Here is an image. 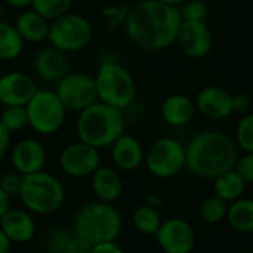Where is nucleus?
I'll use <instances>...</instances> for the list:
<instances>
[{
    "label": "nucleus",
    "mask_w": 253,
    "mask_h": 253,
    "mask_svg": "<svg viewBox=\"0 0 253 253\" xmlns=\"http://www.w3.org/2000/svg\"><path fill=\"white\" fill-rule=\"evenodd\" d=\"M31 1H33V0H3V3L7 4L9 7H12V9H19V10L28 9V7L31 6Z\"/></svg>",
    "instance_id": "a19ab883"
},
{
    "label": "nucleus",
    "mask_w": 253,
    "mask_h": 253,
    "mask_svg": "<svg viewBox=\"0 0 253 253\" xmlns=\"http://www.w3.org/2000/svg\"><path fill=\"white\" fill-rule=\"evenodd\" d=\"M182 21H200L206 22L209 16V7L203 0H187L179 6Z\"/></svg>",
    "instance_id": "7c9ffc66"
},
{
    "label": "nucleus",
    "mask_w": 253,
    "mask_h": 253,
    "mask_svg": "<svg viewBox=\"0 0 253 253\" xmlns=\"http://www.w3.org/2000/svg\"><path fill=\"white\" fill-rule=\"evenodd\" d=\"M92 191L99 202L114 203L122 197L123 193V181L119 172L110 166H99L92 175Z\"/></svg>",
    "instance_id": "aec40b11"
},
{
    "label": "nucleus",
    "mask_w": 253,
    "mask_h": 253,
    "mask_svg": "<svg viewBox=\"0 0 253 253\" xmlns=\"http://www.w3.org/2000/svg\"><path fill=\"white\" fill-rule=\"evenodd\" d=\"M237 157L234 139L218 130L200 132L185 145V169L197 178L215 179L233 169Z\"/></svg>",
    "instance_id": "f03ea898"
},
{
    "label": "nucleus",
    "mask_w": 253,
    "mask_h": 253,
    "mask_svg": "<svg viewBox=\"0 0 253 253\" xmlns=\"http://www.w3.org/2000/svg\"><path fill=\"white\" fill-rule=\"evenodd\" d=\"M145 203H147V205H150V206H153V208H157V209H159V208L162 206V203H163V202H162L157 196H153V194H151V196H148V197H147V202H145Z\"/></svg>",
    "instance_id": "37998d69"
},
{
    "label": "nucleus",
    "mask_w": 253,
    "mask_h": 253,
    "mask_svg": "<svg viewBox=\"0 0 253 253\" xmlns=\"http://www.w3.org/2000/svg\"><path fill=\"white\" fill-rule=\"evenodd\" d=\"M196 110L211 120H225L233 111V95L219 86H206L196 96Z\"/></svg>",
    "instance_id": "f3484780"
},
{
    "label": "nucleus",
    "mask_w": 253,
    "mask_h": 253,
    "mask_svg": "<svg viewBox=\"0 0 253 253\" xmlns=\"http://www.w3.org/2000/svg\"><path fill=\"white\" fill-rule=\"evenodd\" d=\"M0 123L10 133H18V132L24 130L28 126V117H27L25 107H22V105L4 107L3 111L0 113Z\"/></svg>",
    "instance_id": "cd10ccee"
},
{
    "label": "nucleus",
    "mask_w": 253,
    "mask_h": 253,
    "mask_svg": "<svg viewBox=\"0 0 253 253\" xmlns=\"http://www.w3.org/2000/svg\"><path fill=\"white\" fill-rule=\"evenodd\" d=\"M92 252V245L87 243L86 240H83L82 237L76 236L73 233L71 239L68 240V243L65 245V248L62 249L61 253H90Z\"/></svg>",
    "instance_id": "c9c22d12"
},
{
    "label": "nucleus",
    "mask_w": 253,
    "mask_h": 253,
    "mask_svg": "<svg viewBox=\"0 0 253 253\" xmlns=\"http://www.w3.org/2000/svg\"><path fill=\"white\" fill-rule=\"evenodd\" d=\"M33 71L39 79L49 83H58L64 76L70 73L68 53L58 50L53 46L40 47L31 59Z\"/></svg>",
    "instance_id": "2eb2a0df"
},
{
    "label": "nucleus",
    "mask_w": 253,
    "mask_h": 253,
    "mask_svg": "<svg viewBox=\"0 0 253 253\" xmlns=\"http://www.w3.org/2000/svg\"><path fill=\"white\" fill-rule=\"evenodd\" d=\"M144 163L153 176L173 178L185 169V145L170 136L159 138L145 151Z\"/></svg>",
    "instance_id": "1a4fd4ad"
},
{
    "label": "nucleus",
    "mask_w": 253,
    "mask_h": 253,
    "mask_svg": "<svg viewBox=\"0 0 253 253\" xmlns=\"http://www.w3.org/2000/svg\"><path fill=\"white\" fill-rule=\"evenodd\" d=\"M251 253H253V252H251Z\"/></svg>",
    "instance_id": "49530a36"
},
{
    "label": "nucleus",
    "mask_w": 253,
    "mask_h": 253,
    "mask_svg": "<svg viewBox=\"0 0 253 253\" xmlns=\"http://www.w3.org/2000/svg\"><path fill=\"white\" fill-rule=\"evenodd\" d=\"M246 184L253 182V153H243L237 157L233 168Z\"/></svg>",
    "instance_id": "f704fd0d"
},
{
    "label": "nucleus",
    "mask_w": 253,
    "mask_h": 253,
    "mask_svg": "<svg viewBox=\"0 0 253 253\" xmlns=\"http://www.w3.org/2000/svg\"><path fill=\"white\" fill-rule=\"evenodd\" d=\"M0 228L12 243L24 245L36 236L37 224L33 213L27 209L10 208L0 219Z\"/></svg>",
    "instance_id": "a211bd4d"
},
{
    "label": "nucleus",
    "mask_w": 253,
    "mask_h": 253,
    "mask_svg": "<svg viewBox=\"0 0 253 253\" xmlns=\"http://www.w3.org/2000/svg\"><path fill=\"white\" fill-rule=\"evenodd\" d=\"M10 209V197L0 188V219Z\"/></svg>",
    "instance_id": "ea45409f"
},
{
    "label": "nucleus",
    "mask_w": 253,
    "mask_h": 253,
    "mask_svg": "<svg viewBox=\"0 0 253 253\" xmlns=\"http://www.w3.org/2000/svg\"><path fill=\"white\" fill-rule=\"evenodd\" d=\"M73 1L74 0H33L30 7L43 15L46 19L53 21L61 15L70 12Z\"/></svg>",
    "instance_id": "c85d7f7f"
},
{
    "label": "nucleus",
    "mask_w": 253,
    "mask_h": 253,
    "mask_svg": "<svg viewBox=\"0 0 253 253\" xmlns=\"http://www.w3.org/2000/svg\"><path fill=\"white\" fill-rule=\"evenodd\" d=\"M246 185L248 184L240 178V175L234 169H230L213 179V193L224 202L231 203L243 197Z\"/></svg>",
    "instance_id": "5701e85b"
},
{
    "label": "nucleus",
    "mask_w": 253,
    "mask_h": 253,
    "mask_svg": "<svg viewBox=\"0 0 253 253\" xmlns=\"http://www.w3.org/2000/svg\"><path fill=\"white\" fill-rule=\"evenodd\" d=\"M13 25L25 43H43L47 40L50 21L30 7L19 12Z\"/></svg>",
    "instance_id": "4be33fe9"
},
{
    "label": "nucleus",
    "mask_w": 253,
    "mask_h": 253,
    "mask_svg": "<svg viewBox=\"0 0 253 253\" xmlns=\"http://www.w3.org/2000/svg\"><path fill=\"white\" fill-rule=\"evenodd\" d=\"M234 142L243 153H253V113H246L239 120L234 132Z\"/></svg>",
    "instance_id": "c756f323"
},
{
    "label": "nucleus",
    "mask_w": 253,
    "mask_h": 253,
    "mask_svg": "<svg viewBox=\"0 0 253 253\" xmlns=\"http://www.w3.org/2000/svg\"><path fill=\"white\" fill-rule=\"evenodd\" d=\"M129 7L123 6H110L102 10V16L107 19V31H113L120 25H125V21L127 18Z\"/></svg>",
    "instance_id": "473e14b6"
},
{
    "label": "nucleus",
    "mask_w": 253,
    "mask_h": 253,
    "mask_svg": "<svg viewBox=\"0 0 253 253\" xmlns=\"http://www.w3.org/2000/svg\"><path fill=\"white\" fill-rule=\"evenodd\" d=\"M28 127L42 136H49L56 133L65 123L67 108L50 89H37L36 93L25 105Z\"/></svg>",
    "instance_id": "0eeeda50"
},
{
    "label": "nucleus",
    "mask_w": 253,
    "mask_h": 253,
    "mask_svg": "<svg viewBox=\"0 0 253 253\" xmlns=\"http://www.w3.org/2000/svg\"><path fill=\"white\" fill-rule=\"evenodd\" d=\"M37 89L39 87L30 74L22 71L6 73L0 76V104L3 107H25Z\"/></svg>",
    "instance_id": "dca6fc26"
},
{
    "label": "nucleus",
    "mask_w": 253,
    "mask_h": 253,
    "mask_svg": "<svg viewBox=\"0 0 253 253\" xmlns=\"http://www.w3.org/2000/svg\"><path fill=\"white\" fill-rule=\"evenodd\" d=\"M126 119L123 110L96 101L90 107L77 113L76 133L79 141L98 150L111 147L125 133Z\"/></svg>",
    "instance_id": "7ed1b4c3"
},
{
    "label": "nucleus",
    "mask_w": 253,
    "mask_h": 253,
    "mask_svg": "<svg viewBox=\"0 0 253 253\" xmlns=\"http://www.w3.org/2000/svg\"><path fill=\"white\" fill-rule=\"evenodd\" d=\"M0 16H1V6H0Z\"/></svg>",
    "instance_id": "a18cd8bd"
},
{
    "label": "nucleus",
    "mask_w": 253,
    "mask_h": 253,
    "mask_svg": "<svg viewBox=\"0 0 253 253\" xmlns=\"http://www.w3.org/2000/svg\"><path fill=\"white\" fill-rule=\"evenodd\" d=\"M228 225L239 233H253V199L240 197L228 205Z\"/></svg>",
    "instance_id": "b1692460"
},
{
    "label": "nucleus",
    "mask_w": 253,
    "mask_h": 253,
    "mask_svg": "<svg viewBox=\"0 0 253 253\" xmlns=\"http://www.w3.org/2000/svg\"><path fill=\"white\" fill-rule=\"evenodd\" d=\"M101 166L99 150L82 141L71 142L59 153V168L71 178L90 176Z\"/></svg>",
    "instance_id": "9b49d317"
},
{
    "label": "nucleus",
    "mask_w": 253,
    "mask_h": 253,
    "mask_svg": "<svg viewBox=\"0 0 253 253\" xmlns=\"http://www.w3.org/2000/svg\"><path fill=\"white\" fill-rule=\"evenodd\" d=\"M93 37L92 22L76 12H67L50 21L47 42L50 46L65 53H74L84 49Z\"/></svg>",
    "instance_id": "6e6552de"
},
{
    "label": "nucleus",
    "mask_w": 253,
    "mask_h": 253,
    "mask_svg": "<svg viewBox=\"0 0 253 253\" xmlns=\"http://www.w3.org/2000/svg\"><path fill=\"white\" fill-rule=\"evenodd\" d=\"M227 211H228V203L213 194L200 205L199 216L205 224L213 225V224H219L227 218Z\"/></svg>",
    "instance_id": "bb28decb"
},
{
    "label": "nucleus",
    "mask_w": 253,
    "mask_h": 253,
    "mask_svg": "<svg viewBox=\"0 0 253 253\" xmlns=\"http://www.w3.org/2000/svg\"><path fill=\"white\" fill-rule=\"evenodd\" d=\"M132 222L138 233L144 236H156L163 219L157 208H153L145 203L135 209L132 215Z\"/></svg>",
    "instance_id": "a878e982"
},
{
    "label": "nucleus",
    "mask_w": 253,
    "mask_h": 253,
    "mask_svg": "<svg viewBox=\"0 0 253 253\" xmlns=\"http://www.w3.org/2000/svg\"><path fill=\"white\" fill-rule=\"evenodd\" d=\"M123 219L113 203L89 202L83 205L73 218V233L87 243L99 245L116 242L122 233Z\"/></svg>",
    "instance_id": "20e7f679"
},
{
    "label": "nucleus",
    "mask_w": 253,
    "mask_h": 253,
    "mask_svg": "<svg viewBox=\"0 0 253 253\" xmlns=\"http://www.w3.org/2000/svg\"><path fill=\"white\" fill-rule=\"evenodd\" d=\"M194 101L182 93H172L166 96L160 105V116L163 122L172 127H181L188 125L194 117Z\"/></svg>",
    "instance_id": "412c9836"
},
{
    "label": "nucleus",
    "mask_w": 253,
    "mask_h": 253,
    "mask_svg": "<svg viewBox=\"0 0 253 253\" xmlns=\"http://www.w3.org/2000/svg\"><path fill=\"white\" fill-rule=\"evenodd\" d=\"M251 108V98L246 93L233 95V111L239 114H246Z\"/></svg>",
    "instance_id": "e433bc0d"
},
{
    "label": "nucleus",
    "mask_w": 253,
    "mask_h": 253,
    "mask_svg": "<svg viewBox=\"0 0 253 253\" xmlns=\"http://www.w3.org/2000/svg\"><path fill=\"white\" fill-rule=\"evenodd\" d=\"M90 253H125V251L122 249V246H119V243L107 242V243L93 245Z\"/></svg>",
    "instance_id": "58836bf2"
},
{
    "label": "nucleus",
    "mask_w": 253,
    "mask_h": 253,
    "mask_svg": "<svg viewBox=\"0 0 253 253\" xmlns=\"http://www.w3.org/2000/svg\"><path fill=\"white\" fill-rule=\"evenodd\" d=\"M10 138L12 133L0 123V160H3V157L10 150Z\"/></svg>",
    "instance_id": "4c0bfd02"
},
{
    "label": "nucleus",
    "mask_w": 253,
    "mask_h": 253,
    "mask_svg": "<svg viewBox=\"0 0 253 253\" xmlns=\"http://www.w3.org/2000/svg\"><path fill=\"white\" fill-rule=\"evenodd\" d=\"M73 236V230L68 228H53L50 230V233L46 236L44 240V246L50 253H61L62 249L65 248V245L68 243V240Z\"/></svg>",
    "instance_id": "2f4dec72"
},
{
    "label": "nucleus",
    "mask_w": 253,
    "mask_h": 253,
    "mask_svg": "<svg viewBox=\"0 0 253 253\" xmlns=\"http://www.w3.org/2000/svg\"><path fill=\"white\" fill-rule=\"evenodd\" d=\"M154 237L165 253H191L196 246L194 228L181 218L163 221Z\"/></svg>",
    "instance_id": "f8f14e48"
},
{
    "label": "nucleus",
    "mask_w": 253,
    "mask_h": 253,
    "mask_svg": "<svg viewBox=\"0 0 253 253\" xmlns=\"http://www.w3.org/2000/svg\"><path fill=\"white\" fill-rule=\"evenodd\" d=\"M46 148L36 138L19 139L10 150V163L15 172L22 176L43 170L46 165Z\"/></svg>",
    "instance_id": "4468645a"
},
{
    "label": "nucleus",
    "mask_w": 253,
    "mask_h": 253,
    "mask_svg": "<svg viewBox=\"0 0 253 253\" xmlns=\"http://www.w3.org/2000/svg\"><path fill=\"white\" fill-rule=\"evenodd\" d=\"M175 43L185 56L200 59L209 55V52L212 50L213 36L206 22L182 21Z\"/></svg>",
    "instance_id": "ddd939ff"
},
{
    "label": "nucleus",
    "mask_w": 253,
    "mask_h": 253,
    "mask_svg": "<svg viewBox=\"0 0 253 253\" xmlns=\"http://www.w3.org/2000/svg\"><path fill=\"white\" fill-rule=\"evenodd\" d=\"M56 95L65 105L67 111L80 113L98 101L93 76L84 73H68L64 76L55 89Z\"/></svg>",
    "instance_id": "9d476101"
},
{
    "label": "nucleus",
    "mask_w": 253,
    "mask_h": 253,
    "mask_svg": "<svg viewBox=\"0 0 253 253\" xmlns=\"http://www.w3.org/2000/svg\"><path fill=\"white\" fill-rule=\"evenodd\" d=\"M157 1H162V3H166V4H170V6H176L179 7L181 4H184L187 0H157Z\"/></svg>",
    "instance_id": "c03bdc74"
},
{
    "label": "nucleus",
    "mask_w": 253,
    "mask_h": 253,
    "mask_svg": "<svg viewBox=\"0 0 253 253\" xmlns=\"http://www.w3.org/2000/svg\"><path fill=\"white\" fill-rule=\"evenodd\" d=\"M98 101L119 110L132 105L136 96V83L130 71L113 58H102L93 76Z\"/></svg>",
    "instance_id": "39448f33"
},
{
    "label": "nucleus",
    "mask_w": 253,
    "mask_h": 253,
    "mask_svg": "<svg viewBox=\"0 0 253 253\" xmlns=\"http://www.w3.org/2000/svg\"><path fill=\"white\" fill-rule=\"evenodd\" d=\"M25 42L18 34L13 24L0 19V61L10 62L24 52Z\"/></svg>",
    "instance_id": "393cba45"
},
{
    "label": "nucleus",
    "mask_w": 253,
    "mask_h": 253,
    "mask_svg": "<svg viewBox=\"0 0 253 253\" xmlns=\"http://www.w3.org/2000/svg\"><path fill=\"white\" fill-rule=\"evenodd\" d=\"M181 22L179 7L157 0H139L129 7L123 27L136 47L160 52L175 44Z\"/></svg>",
    "instance_id": "f257e3e1"
},
{
    "label": "nucleus",
    "mask_w": 253,
    "mask_h": 253,
    "mask_svg": "<svg viewBox=\"0 0 253 253\" xmlns=\"http://www.w3.org/2000/svg\"><path fill=\"white\" fill-rule=\"evenodd\" d=\"M18 197L24 209L33 215H52L62 208L65 190L55 175L40 170L22 176V187Z\"/></svg>",
    "instance_id": "423d86ee"
},
{
    "label": "nucleus",
    "mask_w": 253,
    "mask_h": 253,
    "mask_svg": "<svg viewBox=\"0 0 253 253\" xmlns=\"http://www.w3.org/2000/svg\"><path fill=\"white\" fill-rule=\"evenodd\" d=\"M12 246V242L7 239V236L4 234V231L0 228V253H9Z\"/></svg>",
    "instance_id": "79ce46f5"
},
{
    "label": "nucleus",
    "mask_w": 253,
    "mask_h": 253,
    "mask_svg": "<svg viewBox=\"0 0 253 253\" xmlns=\"http://www.w3.org/2000/svg\"><path fill=\"white\" fill-rule=\"evenodd\" d=\"M110 148L113 165L119 170L132 172L144 163L145 151L142 148V144L135 136L126 132L120 135Z\"/></svg>",
    "instance_id": "6ab92c4d"
},
{
    "label": "nucleus",
    "mask_w": 253,
    "mask_h": 253,
    "mask_svg": "<svg viewBox=\"0 0 253 253\" xmlns=\"http://www.w3.org/2000/svg\"><path fill=\"white\" fill-rule=\"evenodd\" d=\"M22 187V175L18 172H6L0 176V188L12 199L18 197Z\"/></svg>",
    "instance_id": "72a5a7b5"
}]
</instances>
